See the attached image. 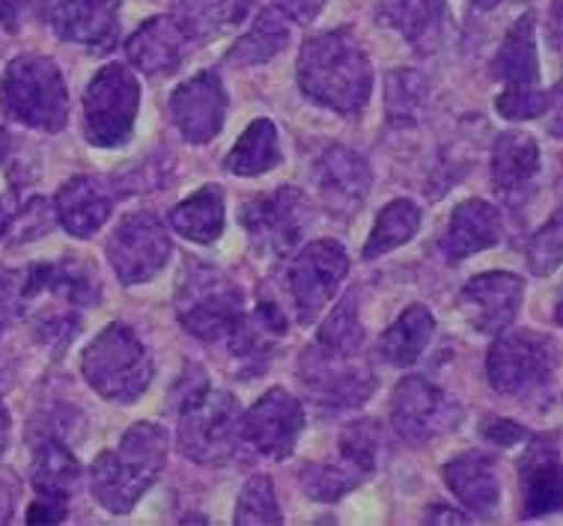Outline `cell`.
I'll return each instance as SVG.
<instances>
[{"label":"cell","instance_id":"obj_6","mask_svg":"<svg viewBox=\"0 0 563 526\" xmlns=\"http://www.w3.org/2000/svg\"><path fill=\"white\" fill-rule=\"evenodd\" d=\"M492 75L504 83L495 108L504 120H533L552 108V92L540 83V57H537V15L525 12L504 36L501 48L492 60Z\"/></svg>","mask_w":563,"mask_h":526},{"label":"cell","instance_id":"obj_25","mask_svg":"<svg viewBox=\"0 0 563 526\" xmlns=\"http://www.w3.org/2000/svg\"><path fill=\"white\" fill-rule=\"evenodd\" d=\"M111 188L96 176H75L54 197V212L60 217L63 230L75 238H90L92 233H99L111 217Z\"/></svg>","mask_w":563,"mask_h":526},{"label":"cell","instance_id":"obj_39","mask_svg":"<svg viewBox=\"0 0 563 526\" xmlns=\"http://www.w3.org/2000/svg\"><path fill=\"white\" fill-rule=\"evenodd\" d=\"M528 265L537 277H549L561 265V214H554L528 244Z\"/></svg>","mask_w":563,"mask_h":526},{"label":"cell","instance_id":"obj_44","mask_svg":"<svg viewBox=\"0 0 563 526\" xmlns=\"http://www.w3.org/2000/svg\"><path fill=\"white\" fill-rule=\"evenodd\" d=\"M275 3L284 15H289L298 24H310L325 7V0H275Z\"/></svg>","mask_w":563,"mask_h":526},{"label":"cell","instance_id":"obj_2","mask_svg":"<svg viewBox=\"0 0 563 526\" xmlns=\"http://www.w3.org/2000/svg\"><path fill=\"white\" fill-rule=\"evenodd\" d=\"M298 87L310 102L355 116L364 111L373 92V69L352 33H319L301 45Z\"/></svg>","mask_w":563,"mask_h":526},{"label":"cell","instance_id":"obj_16","mask_svg":"<svg viewBox=\"0 0 563 526\" xmlns=\"http://www.w3.org/2000/svg\"><path fill=\"white\" fill-rule=\"evenodd\" d=\"M305 428V407L287 390H268L239 423V437L256 456L284 461L292 456Z\"/></svg>","mask_w":563,"mask_h":526},{"label":"cell","instance_id":"obj_48","mask_svg":"<svg viewBox=\"0 0 563 526\" xmlns=\"http://www.w3.org/2000/svg\"><path fill=\"white\" fill-rule=\"evenodd\" d=\"M7 444H10V414H7V407L0 402V456H3Z\"/></svg>","mask_w":563,"mask_h":526},{"label":"cell","instance_id":"obj_28","mask_svg":"<svg viewBox=\"0 0 563 526\" xmlns=\"http://www.w3.org/2000/svg\"><path fill=\"white\" fill-rule=\"evenodd\" d=\"M444 485L451 488L453 496H460L462 506H468L474 515H492L498 508V479H495V467L481 452H468V456L453 458L441 470Z\"/></svg>","mask_w":563,"mask_h":526},{"label":"cell","instance_id":"obj_50","mask_svg":"<svg viewBox=\"0 0 563 526\" xmlns=\"http://www.w3.org/2000/svg\"><path fill=\"white\" fill-rule=\"evenodd\" d=\"M3 226H7V212H3V205H0V238H3Z\"/></svg>","mask_w":563,"mask_h":526},{"label":"cell","instance_id":"obj_7","mask_svg":"<svg viewBox=\"0 0 563 526\" xmlns=\"http://www.w3.org/2000/svg\"><path fill=\"white\" fill-rule=\"evenodd\" d=\"M87 384L111 402H134L153 381V357L132 327L108 324L96 336L81 360Z\"/></svg>","mask_w":563,"mask_h":526},{"label":"cell","instance_id":"obj_20","mask_svg":"<svg viewBox=\"0 0 563 526\" xmlns=\"http://www.w3.org/2000/svg\"><path fill=\"white\" fill-rule=\"evenodd\" d=\"M52 24L60 40L96 54L111 52L120 36V0H57Z\"/></svg>","mask_w":563,"mask_h":526},{"label":"cell","instance_id":"obj_24","mask_svg":"<svg viewBox=\"0 0 563 526\" xmlns=\"http://www.w3.org/2000/svg\"><path fill=\"white\" fill-rule=\"evenodd\" d=\"M284 334H287V318L277 306L260 304L251 315L242 313L236 327L230 331V355L236 357L245 378L266 372Z\"/></svg>","mask_w":563,"mask_h":526},{"label":"cell","instance_id":"obj_19","mask_svg":"<svg viewBox=\"0 0 563 526\" xmlns=\"http://www.w3.org/2000/svg\"><path fill=\"white\" fill-rule=\"evenodd\" d=\"M525 298V283L516 273L492 271L474 277L460 294L468 322L477 334H504Z\"/></svg>","mask_w":563,"mask_h":526},{"label":"cell","instance_id":"obj_32","mask_svg":"<svg viewBox=\"0 0 563 526\" xmlns=\"http://www.w3.org/2000/svg\"><path fill=\"white\" fill-rule=\"evenodd\" d=\"M432 334H435V318L427 306H409L406 313L390 324L379 339V355L390 366H411L427 351Z\"/></svg>","mask_w":563,"mask_h":526},{"label":"cell","instance_id":"obj_3","mask_svg":"<svg viewBox=\"0 0 563 526\" xmlns=\"http://www.w3.org/2000/svg\"><path fill=\"white\" fill-rule=\"evenodd\" d=\"M167 458V432L162 425L137 423L117 449H108L90 467V491L113 515H125L155 485Z\"/></svg>","mask_w":563,"mask_h":526},{"label":"cell","instance_id":"obj_21","mask_svg":"<svg viewBox=\"0 0 563 526\" xmlns=\"http://www.w3.org/2000/svg\"><path fill=\"white\" fill-rule=\"evenodd\" d=\"M195 48V36L170 15L144 21L125 45L129 60L150 78H167L185 63Z\"/></svg>","mask_w":563,"mask_h":526},{"label":"cell","instance_id":"obj_26","mask_svg":"<svg viewBox=\"0 0 563 526\" xmlns=\"http://www.w3.org/2000/svg\"><path fill=\"white\" fill-rule=\"evenodd\" d=\"M522 517H545L558 512L563 503L561 458H558V437H543L531 452L522 458Z\"/></svg>","mask_w":563,"mask_h":526},{"label":"cell","instance_id":"obj_13","mask_svg":"<svg viewBox=\"0 0 563 526\" xmlns=\"http://www.w3.org/2000/svg\"><path fill=\"white\" fill-rule=\"evenodd\" d=\"M390 419L409 444H430L460 425L462 407L441 387L430 384L427 378L409 374L394 390Z\"/></svg>","mask_w":563,"mask_h":526},{"label":"cell","instance_id":"obj_33","mask_svg":"<svg viewBox=\"0 0 563 526\" xmlns=\"http://www.w3.org/2000/svg\"><path fill=\"white\" fill-rule=\"evenodd\" d=\"M280 164V146H277V128L275 122L256 120L245 128V134L239 137L233 146V153L227 155V170L236 176H263L272 167Z\"/></svg>","mask_w":563,"mask_h":526},{"label":"cell","instance_id":"obj_45","mask_svg":"<svg viewBox=\"0 0 563 526\" xmlns=\"http://www.w3.org/2000/svg\"><path fill=\"white\" fill-rule=\"evenodd\" d=\"M15 503H19V479L10 470H0V524L10 521Z\"/></svg>","mask_w":563,"mask_h":526},{"label":"cell","instance_id":"obj_22","mask_svg":"<svg viewBox=\"0 0 563 526\" xmlns=\"http://www.w3.org/2000/svg\"><path fill=\"white\" fill-rule=\"evenodd\" d=\"M540 176V146L531 134L507 132L492 149V188L507 205H522Z\"/></svg>","mask_w":563,"mask_h":526},{"label":"cell","instance_id":"obj_46","mask_svg":"<svg viewBox=\"0 0 563 526\" xmlns=\"http://www.w3.org/2000/svg\"><path fill=\"white\" fill-rule=\"evenodd\" d=\"M19 7L21 0H0V24L15 31L19 27Z\"/></svg>","mask_w":563,"mask_h":526},{"label":"cell","instance_id":"obj_11","mask_svg":"<svg viewBox=\"0 0 563 526\" xmlns=\"http://www.w3.org/2000/svg\"><path fill=\"white\" fill-rule=\"evenodd\" d=\"M239 221L251 235L256 250L272 256H287L296 250L301 235L308 233L313 221V205L308 193L298 188H277L272 193H260L242 203Z\"/></svg>","mask_w":563,"mask_h":526},{"label":"cell","instance_id":"obj_23","mask_svg":"<svg viewBox=\"0 0 563 526\" xmlns=\"http://www.w3.org/2000/svg\"><path fill=\"white\" fill-rule=\"evenodd\" d=\"M501 233L504 223L495 205L486 200H465L456 205L448 230L441 235V254L451 265H460L462 259L495 247L501 242Z\"/></svg>","mask_w":563,"mask_h":526},{"label":"cell","instance_id":"obj_47","mask_svg":"<svg viewBox=\"0 0 563 526\" xmlns=\"http://www.w3.org/2000/svg\"><path fill=\"white\" fill-rule=\"evenodd\" d=\"M427 524H465V517L451 512V508H439V512L427 515Z\"/></svg>","mask_w":563,"mask_h":526},{"label":"cell","instance_id":"obj_17","mask_svg":"<svg viewBox=\"0 0 563 526\" xmlns=\"http://www.w3.org/2000/svg\"><path fill=\"white\" fill-rule=\"evenodd\" d=\"M313 184L328 212L338 217H352L367 200L373 172L358 153L346 146H328L313 167Z\"/></svg>","mask_w":563,"mask_h":526},{"label":"cell","instance_id":"obj_10","mask_svg":"<svg viewBox=\"0 0 563 526\" xmlns=\"http://www.w3.org/2000/svg\"><path fill=\"white\" fill-rule=\"evenodd\" d=\"M242 306H245V298L239 292V286L230 283L216 268H203V265H195L188 271L176 298L179 324L206 343H218L230 336V331L242 318Z\"/></svg>","mask_w":563,"mask_h":526},{"label":"cell","instance_id":"obj_27","mask_svg":"<svg viewBox=\"0 0 563 526\" xmlns=\"http://www.w3.org/2000/svg\"><path fill=\"white\" fill-rule=\"evenodd\" d=\"M379 15L411 48L423 54L439 48L451 21L444 0H382Z\"/></svg>","mask_w":563,"mask_h":526},{"label":"cell","instance_id":"obj_36","mask_svg":"<svg viewBox=\"0 0 563 526\" xmlns=\"http://www.w3.org/2000/svg\"><path fill=\"white\" fill-rule=\"evenodd\" d=\"M427 81L418 71L400 69L388 75V92H385V104H388V120L394 125H415L420 120V111L427 108Z\"/></svg>","mask_w":563,"mask_h":526},{"label":"cell","instance_id":"obj_43","mask_svg":"<svg viewBox=\"0 0 563 526\" xmlns=\"http://www.w3.org/2000/svg\"><path fill=\"white\" fill-rule=\"evenodd\" d=\"M66 521V500L60 496H45L27 508V524H63Z\"/></svg>","mask_w":563,"mask_h":526},{"label":"cell","instance_id":"obj_9","mask_svg":"<svg viewBox=\"0 0 563 526\" xmlns=\"http://www.w3.org/2000/svg\"><path fill=\"white\" fill-rule=\"evenodd\" d=\"M141 87L132 69L120 63L104 66L84 92V134L99 149L123 146L134 132Z\"/></svg>","mask_w":563,"mask_h":526},{"label":"cell","instance_id":"obj_1","mask_svg":"<svg viewBox=\"0 0 563 526\" xmlns=\"http://www.w3.org/2000/svg\"><path fill=\"white\" fill-rule=\"evenodd\" d=\"M298 381L328 411L358 407L376 393V374L364 357V327L352 298L328 315L317 343L301 355Z\"/></svg>","mask_w":563,"mask_h":526},{"label":"cell","instance_id":"obj_4","mask_svg":"<svg viewBox=\"0 0 563 526\" xmlns=\"http://www.w3.org/2000/svg\"><path fill=\"white\" fill-rule=\"evenodd\" d=\"M239 402L230 393L209 390L200 369L185 378L179 402V452L197 465L227 461L236 449Z\"/></svg>","mask_w":563,"mask_h":526},{"label":"cell","instance_id":"obj_40","mask_svg":"<svg viewBox=\"0 0 563 526\" xmlns=\"http://www.w3.org/2000/svg\"><path fill=\"white\" fill-rule=\"evenodd\" d=\"M48 226H52L48 203L45 200H31L27 205H19V209L7 212L3 235H10L12 242H27V238H40L42 233H48Z\"/></svg>","mask_w":563,"mask_h":526},{"label":"cell","instance_id":"obj_42","mask_svg":"<svg viewBox=\"0 0 563 526\" xmlns=\"http://www.w3.org/2000/svg\"><path fill=\"white\" fill-rule=\"evenodd\" d=\"M481 435L495 446H516L522 444L528 432L522 425L510 423V419H501V416H486L481 425Z\"/></svg>","mask_w":563,"mask_h":526},{"label":"cell","instance_id":"obj_38","mask_svg":"<svg viewBox=\"0 0 563 526\" xmlns=\"http://www.w3.org/2000/svg\"><path fill=\"white\" fill-rule=\"evenodd\" d=\"M0 170L10 176L12 184H31L40 176V158L31 153V146L3 128H0Z\"/></svg>","mask_w":563,"mask_h":526},{"label":"cell","instance_id":"obj_35","mask_svg":"<svg viewBox=\"0 0 563 526\" xmlns=\"http://www.w3.org/2000/svg\"><path fill=\"white\" fill-rule=\"evenodd\" d=\"M420 221H423V214L411 200H394V203L385 205L367 244H364V259L373 262V259L397 250L402 244H409L420 230Z\"/></svg>","mask_w":563,"mask_h":526},{"label":"cell","instance_id":"obj_49","mask_svg":"<svg viewBox=\"0 0 563 526\" xmlns=\"http://www.w3.org/2000/svg\"><path fill=\"white\" fill-rule=\"evenodd\" d=\"M472 3L477 7V10H495V7H498L501 0H472Z\"/></svg>","mask_w":563,"mask_h":526},{"label":"cell","instance_id":"obj_41","mask_svg":"<svg viewBox=\"0 0 563 526\" xmlns=\"http://www.w3.org/2000/svg\"><path fill=\"white\" fill-rule=\"evenodd\" d=\"M24 271H0V331L10 327L19 315L27 313Z\"/></svg>","mask_w":563,"mask_h":526},{"label":"cell","instance_id":"obj_30","mask_svg":"<svg viewBox=\"0 0 563 526\" xmlns=\"http://www.w3.org/2000/svg\"><path fill=\"white\" fill-rule=\"evenodd\" d=\"M174 12L195 42L216 40L247 19L251 0H174Z\"/></svg>","mask_w":563,"mask_h":526},{"label":"cell","instance_id":"obj_37","mask_svg":"<svg viewBox=\"0 0 563 526\" xmlns=\"http://www.w3.org/2000/svg\"><path fill=\"white\" fill-rule=\"evenodd\" d=\"M236 524L239 526L284 524V515H280V506H277L275 488H272V482H268L266 475H254V479L242 488V494H239V508H236Z\"/></svg>","mask_w":563,"mask_h":526},{"label":"cell","instance_id":"obj_5","mask_svg":"<svg viewBox=\"0 0 563 526\" xmlns=\"http://www.w3.org/2000/svg\"><path fill=\"white\" fill-rule=\"evenodd\" d=\"M0 108L27 128L60 132L69 116V92L57 63L36 54L12 60L0 78Z\"/></svg>","mask_w":563,"mask_h":526},{"label":"cell","instance_id":"obj_31","mask_svg":"<svg viewBox=\"0 0 563 526\" xmlns=\"http://www.w3.org/2000/svg\"><path fill=\"white\" fill-rule=\"evenodd\" d=\"M170 223L179 235L195 244H212L224 233V193L218 184H206L170 212Z\"/></svg>","mask_w":563,"mask_h":526},{"label":"cell","instance_id":"obj_12","mask_svg":"<svg viewBox=\"0 0 563 526\" xmlns=\"http://www.w3.org/2000/svg\"><path fill=\"white\" fill-rule=\"evenodd\" d=\"M379 465V432L373 423L349 425L340 437V456L331 465H308L298 479L310 500L334 503L361 482H367Z\"/></svg>","mask_w":563,"mask_h":526},{"label":"cell","instance_id":"obj_29","mask_svg":"<svg viewBox=\"0 0 563 526\" xmlns=\"http://www.w3.org/2000/svg\"><path fill=\"white\" fill-rule=\"evenodd\" d=\"M33 485L45 496L73 494L81 482V465L73 456V449L63 444L60 435H45L33 449Z\"/></svg>","mask_w":563,"mask_h":526},{"label":"cell","instance_id":"obj_14","mask_svg":"<svg viewBox=\"0 0 563 526\" xmlns=\"http://www.w3.org/2000/svg\"><path fill=\"white\" fill-rule=\"evenodd\" d=\"M349 273V256L338 242H317L305 247L289 268V292L301 324H313L325 313L331 298Z\"/></svg>","mask_w":563,"mask_h":526},{"label":"cell","instance_id":"obj_8","mask_svg":"<svg viewBox=\"0 0 563 526\" xmlns=\"http://www.w3.org/2000/svg\"><path fill=\"white\" fill-rule=\"evenodd\" d=\"M558 372V345L552 336L512 331L492 345L486 374L492 390L510 399H543L552 393Z\"/></svg>","mask_w":563,"mask_h":526},{"label":"cell","instance_id":"obj_18","mask_svg":"<svg viewBox=\"0 0 563 526\" xmlns=\"http://www.w3.org/2000/svg\"><path fill=\"white\" fill-rule=\"evenodd\" d=\"M227 113L224 83L216 71H203L170 96V116L176 132L188 143H209L221 132Z\"/></svg>","mask_w":563,"mask_h":526},{"label":"cell","instance_id":"obj_15","mask_svg":"<svg viewBox=\"0 0 563 526\" xmlns=\"http://www.w3.org/2000/svg\"><path fill=\"white\" fill-rule=\"evenodd\" d=\"M108 259L125 286L146 283L170 259V238L155 214H129L113 230L108 242Z\"/></svg>","mask_w":563,"mask_h":526},{"label":"cell","instance_id":"obj_34","mask_svg":"<svg viewBox=\"0 0 563 526\" xmlns=\"http://www.w3.org/2000/svg\"><path fill=\"white\" fill-rule=\"evenodd\" d=\"M287 45L289 27L275 10H266L256 15L251 31L227 52V63L230 66H242V69L245 66H260V63H268L272 57H277Z\"/></svg>","mask_w":563,"mask_h":526}]
</instances>
